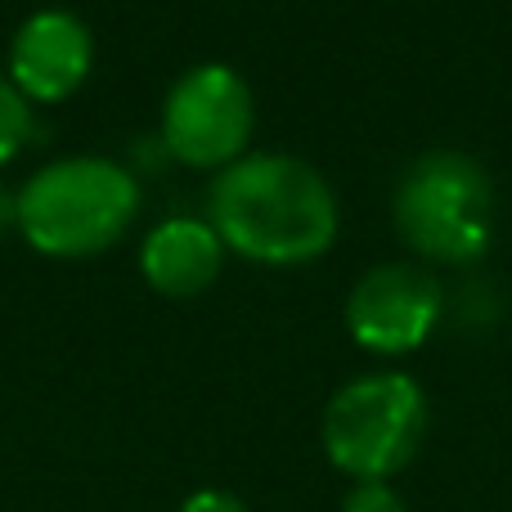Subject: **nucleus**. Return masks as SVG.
I'll return each instance as SVG.
<instances>
[{"instance_id":"1","label":"nucleus","mask_w":512,"mask_h":512,"mask_svg":"<svg viewBox=\"0 0 512 512\" xmlns=\"http://www.w3.org/2000/svg\"><path fill=\"white\" fill-rule=\"evenodd\" d=\"M212 230L252 261L301 265L333 248L337 198L310 162L288 153H252L216 176Z\"/></svg>"},{"instance_id":"2","label":"nucleus","mask_w":512,"mask_h":512,"mask_svg":"<svg viewBox=\"0 0 512 512\" xmlns=\"http://www.w3.org/2000/svg\"><path fill=\"white\" fill-rule=\"evenodd\" d=\"M140 212V185L108 158H63L36 171L14 198L23 239L45 256H90L122 239Z\"/></svg>"},{"instance_id":"3","label":"nucleus","mask_w":512,"mask_h":512,"mask_svg":"<svg viewBox=\"0 0 512 512\" xmlns=\"http://www.w3.org/2000/svg\"><path fill=\"white\" fill-rule=\"evenodd\" d=\"M427 436V396L409 373H364L324 409V454L355 481H387Z\"/></svg>"},{"instance_id":"4","label":"nucleus","mask_w":512,"mask_h":512,"mask_svg":"<svg viewBox=\"0 0 512 512\" xmlns=\"http://www.w3.org/2000/svg\"><path fill=\"white\" fill-rule=\"evenodd\" d=\"M396 230L432 261H477L495 234V185L468 153L436 149L396 189Z\"/></svg>"},{"instance_id":"5","label":"nucleus","mask_w":512,"mask_h":512,"mask_svg":"<svg viewBox=\"0 0 512 512\" xmlns=\"http://www.w3.org/2000/svg\"><path fill=\"white\" fill-rule=\"evenodd\" d=\"M256 122L252 86L225 63H203L171 86L162 104V144L189 167H230Z\"/></svg>"},{"instance_id":"6","label":"nucleus","mask_w":512,"mask_h":512,"mask_svg":"<svg viewBox=\"0 0 512 512\" xmlns=\"http://www.w3.org/2000/svg\"><path fill=\"white\" fill-rule=\"evenodd\" d=\"M441 319V288L427 270L405 261L373 265L346 297V328L364 351L400 355L427 342Z\"/></svg>"},{"instance_id":"7","label":"nucleus","mask_w":512,"mask_h":512,"mask_svg":"<svg viewBox=\"0 0 512 512\" xmlns=\"http://www.w3.org/2000/svg\"><path fill=\"white\" fill-rule=\"evenodd\" d=\"M90 59H95L90 27L72 9H36L9 45V81L27 104L32 99L54 104L86 81Z\"/></svg>"},{"instance_id":"8","label":"nucleus","mask_w":512,"mask_h":512,"mask_svg":"<svg viewBox=\"0 0 512 512\" xmlns=\"http://www.w3.org/2000/svg\"><path fill=\"white\" fill-rule=\"evenodd\" d=\"M221 256L225 243L212 225L194 221V216H176L144 239L140 270L167 297H194V292L212 288V279L221 274Z\"/></svg>"},{"instance_id":"9","label":"nucleus","mask_w":512,"mask_h":512,"mask_svg":"<svg viewBox=\"0 0 512 512\" xmlns=\"http://www.w3.org/2000/svg\"><path fill=\"white\" fill-rule=\"evenodd\" d=\"M32 135V104L18 95V86L0 72V167L14 158Z\"/></svg>"},{"instance_id":"10","label":"nucleus","mask_w":512,"mask_h":512,"mask_svg":"<svg viewBox=\"0 0 512 512\" xmlns=\"http://www.w3.org/2000/svg\"><path fill=\"white\" fill-rule=\"evenodd\" d=\"M342 512H405V504H400V495L387 481H360V486L342 499Z\"/></svg>"},{"instance_id":"11","label":"nucleus","mask_w":512,"mask_h":512,"mask_svg":"<svg viewBox=\"0 0 512 512\" xmlns=\"http://www.w3.org/2000/svg\"><path fill=\"white\" fill-rule=\"evenodd\" d=\"M180 512H248L239 495H230V490H198V495H189Z\"/></svg>"}]
</instances>
